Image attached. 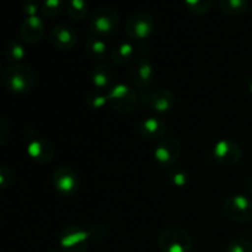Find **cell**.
<instances>
[{
  "label": "cell",
  "mask_w": 252,
  "mask_h": 252,
  "mask_svg": "<svg viewBox=\"0 0 252 252\" xmlns=\"http://www.w3.org/2000/svg\"><path fill=\"white\" fill-rule=\"evenodd\" d=\"M120 27V16L117 12L108 7L96 10L90 17L89 29L90 33L100 38L112 36Z\"/></svg>",
  "instance_id": "cell-2"
},
{
  "label": "cell",
  "mask_w": 252,
  "mask_h": 252,
  "mask_svg": "<svg viewBox=\"0 0 252 252\" xmlns=\"http://www.w3.org/2000/svg\"><path fill=\"white\" fill-rule=\"evenodd\" d=\"M181 152V143L176 138H165L155 148L154 158L160 166L170 167L176 164Z\"/></svg>",
  "instance_id": "cell-10"
},
{
  "label": "cell",
  "mask_w": 252,
  "mask_h": 252,
  "mask_svg": "<svg viewBox=\"0 0 252 252\" xmlns=\"http://www.w3.org/2000/svg\"><path fill=\"white\" fill-rule=\"evenodd\" d=\"M187 9L194 15L203 16L212 9V0H184Z\"/></svg>",
  "instance_id": "cell-25"
},
{
  "label": "cell",
  "mask_w": 252,
  "mask_h": 252,
  "mask_svg": "<svg viewBox=\"0 0 252 252\" xmlns=\"http://www.w3.org/2000/svg\"><path fill=\"white\" fill-rule=\"evenodd\" d=\"M248 89H249V91L252 94V76L251 78H249V80H248Z\"/></svg>",
  "instance_id": "cell-32"
},
{
  "label": "cell",
  "mask_w": 252,
  "mask_h": 252,
  "mask_svg": "<svg viewBox=\"0 0 252 252\" xmlns=\"http://www.w3.org/2000/svg\"><path fill=\"white\" fill-rule=\"evenodd\" d=\"M167 179L175 187H186L189 182V174L182 167H171L167 172Z\"/></svg>",
  "instance_id": "cell-23"
},
{
  "label": "cell",
  "mask_w": 252,
  "mask_h": 252,
  "mask_svg": "<svg viewBox=\"0 0 252 252\" xmlns=\"http://www.w3.org/2000/svg\"><path fill=\"white\" fill-rule=\"evenodd\" d=\"M49 38L51 43L59 51H70L78 42V33L69 25L61 24L52 29Z\"/></svg>",
  "instance_id": "cell-12"
},
{
  "label": "cell",
  "mask_w": 252,
  "mask_h": 252,
  "mask_svg": "<svg viewBox=\"0 0 252 252\" xmlns=\"http://www.w3.org/2000/svg\"><path fill=\"white\" fill-rule=\"evenodd\" d=\"M86 103H88L89 107L95 108V110H100L106 106V103H108L107 94H103L101 90H95L90 91L86 96Z\"/></svg>",
  "instance_id": "cell-26"
},
{
  "label": "cell",
  "mask_w": 252,
  "mask_h": 252,
  "mask_svg": "<svg viewBox=\"0 0 252 252\" xmlns=\"http://www.w3.org/2000/svg\"><path fill=\"white\" fill-rule=\"evenodd\" d=\"M167 130L166 122L160 117L145 118L138 126V132L143 138L149 140L161 139Z\"/></svg>",
  "instance_id": "cell-16"
},
{
  "label": "cell",
  "mask_w": 252,
  "mask_h": 252,
  "mask_svg": "<svg viewBox=\"0 0 252 252\" xmlns=\"http://www.w3.org/2000/svg\"><path fill=\"white\" fill-rule=\"evenodd\" d=\"M176 98L169 89H158L148 95V100L144 105H148L158 115L169 113L175 107Z\"/></svg>",
  "instance_id": "cell-14"
},
{
  "label": "cell",
  "mask_w": 252,
  "mask_h": 252,
  "mask_svg": "<svg viewBox=\"0 0 252 252\" xmlns=\"http://www.w3.org/2000/svg\"><path fill=\"white\" fill-rule=\"evenodd\" d=\"M108 105L117 112L130 113L135 110L138 105V96L130 86L126 84H117L108 89L107 91Z\"/></svg>",
  "instance_id": "cell-4"
},
{
  "label": "cell",
  "mask_w": 252,
  "mask_h": 252,
  "mask_svg": "<svg viewBox=\"0 0 252 252\" xmlns=\"http://www.w3.org/2000/svg\"><path fill=\"white\" fill-rule=\"evenodd\" d=\"M14 180V174L6 166H0V189H7Z\"/></svg>",
  "instance_id": "cell-29"
},
{
  "label": "cell",
  "mask_w": 252,
  "mask_h": 252,
  "mask_svg": "<svg viewBox=\"0 0 252 252\" xmlns=\"http://www.w3.org/2000/svg\"><path fill=\"white\" fill-rule=\"evenodd\" d=\"M158 246L161 252H189L193 246V240L184 229L169 228L159 235Z\"/></svg>",
  "instance_id": "cell-3"
},
{
  "label": "cell",
  "mask_w": 252,
  "mask_h": 252,
  "mask_svg": "<svg viewBox=\"0 0 252 252\" xmlns=\"http://www.w3.org/2000/svg\"><path fill=\"white\" fill-rule=\"evenodd\" d=\"M52 184L59 194L71 197L80 189L79 175L68 166H61L52 175Z\"/></svg>",
  "instance_id": "cell-8"
},
{
  "label": "cell",
  "mask_w": 252,
  "mask_h": 252,
  "mask_svg": "<svg viewBox=\"0 0 252 252\" xmlns=\"http://www.w3.org/2000/svg\"><path fill=\"white\" fill-rule=\"evenodd\" d=\"M129 76L130 80L133 81L135 86L147 89L154 81V66L152 65V63L147 58L140 57V58H137L133 62L132 66L129 69Z\"/></svg>",
  "instance_id": "cell-11"
},
{
  "label": "cell",
  "mask_w": 252,
  "mask_h": 252,
  "mask_svg": "<svg viewBox=\"0 0 252 252\" xmlns=\"http://www.w3.org/2000/svg\"><path fill=\"white\" fill-rule=\"evenodd\" d=\"M250 0H219V6L221 11L230 16L243 15L249 9Z\"/></svg>",
  "instance_id": "cell-20"
},
{
  "label": "cell",
  "mask_w": 252,
  "mask_h": 252,
  "mask_svg": "<svg viewBox=\"0 0 252 252\" xmlns=\"http://www.w3.org/2000/svg\"><path fill=\"white\" fill-rule=\"evenodd\" d=\"M0 70H1V62H0Z\"/></svg>",
  "instance_id": "cell-34"
},
{
  "label": "cell",
  "mask_w": 252,
  "mask_h": 252,
  "mask_svg": "<svg viewBox=\"0 0 252 252\" xmlns=\"http://www.w3.org/2000/svg\"><path fill=\"white\" fill-rule=\"evenodd\" d=\"M155 22L152 15L145 11L134 12L126 24V33L134 41H144L154 32Z\"/></svg>",
  "instance_id": "cell-6"
},
{
  "label": "cell",
  "mask_w": 252,
  "mask_h": 252,
  "mask_svg": "<svg viewBox=\"0 0 252 252\" xmlns=\"http://www.w3.org/2000/svg\"><path fill=\"white\" fill-rule=\"evenodd\" d=\"M5 88L14 94H26L33 89L36 76L30 66L24 64H12L4 71L2 78Z\"/></svg>",
  "instance_id": "cell-1"
},
{
  "label": "cell",
  "mask_w": 252,
  "mask_h": 252,
  "mask_svg": "<svg viewBox=\"0 0 252 252\" xmlns=\"http://www.w3.org/2000/svg\"><path fill=\"white\" fill-rule=\"evenodd\" d=\"M63 0H44L41 5V12L46 17H56L64 10Z\"/></svg>",
  "instance_id": "cell-24"
},
{
  "label": "cell",
  "mask_w": 252,
  "mask_h": 252,
  "mask_svg": "<svg viewBox=\"0 0 252 252\" xmlns=\"http://www.w3.org/2000/svg\"><path fill=\"white\" fill-rule=\"evenodd\" d=\"M65 7L69 17L74 21L84 20L89 11V5L86 0H68Z\"/></svg>",
  "instance_id": "cell-21"
},
{
  "label": "cell",
  "mask_w": 252,
  "mask_h": 252,
  "mask_svg": "<svg viewBox=\"0 0 252 252\" xmlns=\"http://www.w3.org/2000/svg\"><path fill=\"white\" fill-rule=\"evenodd\" d=\"M89 234L78 225H68L61 231L59 243L65 252H86L89 248Z\"/></svg>",
  "instance_id": "cell-7"
},
{
  "label": "cell",
  "mask_w": 252,
  "mask_h": 252,
  "mask_svg": "<svg viewBox=\"0 0 252 252\" xmlns=\"http://www.w3.org/2000/svg\"><path fill=\"white\" fill-rule=\"evenodd\" d=\"M85 52L91 61H103L107 56V44L103 38L90 33L86 37Z\"/></svg>",
  "instance_id": "cell-18"
},
{
  "label": "cell",
  "mask_w": 252,
  "mask_h": 252,
  "mask_svg": "<svg viewBox=\"0 0 252 252\" xmlns=\"http://www.w3.org/2000/svg\"><path fill=\"white\" fill-rule=\"evenodd\" d=\"M44 31V24L38 16L26 17L20 26V36L22 41L29 44H34L41 41Z\"/></svg>",
  "instance_id": "cell-15"
},
{
  "label": "cell",
  "mask_w": 252,
  "mask_h": 252,
  "mask_svg": "<svg viewBox=\"0 0 252 252\" xmlns=\"http://www.w3.org/2000/svg\"><path fill=\"white\" fill-rule=\"evenodd\" d=\"M134 54V47L129 42H120L111 51V59L116 65H125Z\"/></svg>",
  "instance_id": "cell-19"
},
{
  "label": "cell",
  "mask_w": 252,
  "mask_h": 252,
  "mask_svg": "<svg viewBox=\"0 0 252 252\" xmlns=\"http://www.w3.org/2000/svg\"><path fill=\"white\" fill-rule=\"evenodd\" d=\"M53 144L46 138H34L27 144V155L37 164H48L54 157Z\"/></svg>",
  "instance_id": "cell-13"
},
{
  "label": "cell",
  "mask_w": 252,
  "mask_h": 252,
  "mask_svg": "<svg viewBox=\"0 0 252 252\" xmlns=\"http://www.w3.org/2000/svg\"><path fill=\"white\" fill-rule=\"evenodd\" d=\"M4 54L9 62H12L14 64H17L21 62L26 56L24 46L19 41H9L4 48Z\"/></svg>",
  "instance_id": "cell-22"
},
{
  "label": "cell",
  "mask_w": 252,
  "mask_h": 252,
  "mask_svg": "<svg viewBox=\"0 0 252 252\" xmlns=\"http://www.w3.org/2000/svg\"><path fill=\"white\" fill-rule=\"evenodd\" d=\"M223 211L230 220L246 223L252 219V201L244 194H233L225 199Z\"/></svg>",
  "instance_id": "cell-5"
},
{
  "label": "cell",
  "mask_w": 252,
  "mask_h": 252,
  "mask_svg": "<svg viewBox=\"0 0 252 252\" xmlns=\"http://www.w3.org/2000/svg\"><path fill=\"white\" fill-rule=\"evenodd\" d=\"M10 133H11L10 125L7 123V121L5 118H2L0 116V145L5 144L9 140Z\"/></svg>",
  "instance_id": "cell-30"
},
{
  "label": "cell",
  "mask_w": 252,
  "mask_h": 252,
  "mask_svg": "<svg viewBox=\"0 0 252 252\" xmlns=\"http://www.w3.org/2000/svg\"><path fill=\"white\" fill-rule=\"evenodd\" d=\"M91 80L97 90L111 89V84L113 81V69L107 64H98L94 68Z\"/></svg>",
  "instance_id": "cell-17"
},
{
  "label": "cell",
  "mask_w": 252,
  "mask_h": 252,
  "mask_svg": "<svg viewBox=\"0 0 252 252\" xmlns=\"http://www.w3.org/2000/svg\"><path fill=\"white\" fill-rule=\"evenodd\" d=\"M21 9L24 14L27 15V17H30L37 16V12H38V10H41V7H39V2L37 0H22Z\"/></svg>",
  "instance_id": "cell-28"
},
{
  "label": "cell",
  "mask_w": 252,
  "mask_h": 252,
  "mask_svg": "<svg viewBox=\"0 0 252 252\" xmlns=\"http://www.w3.org/2000/svg\"><path fill=\"white\" fill-rule=\"evenodd\" d=\"M48 252H61L59 250H51V251H48Z\"/></svg>",
  "instance_id": "cell-33"
},
{
  "label": "cell",
  "mask_w": 252,
  "mask_h": 252,
  "mask_svg": "<svg viewBox=\"0 0 252 252\" xmlns=\"http://www.w3.org/2000/svg\"><path fill=\"white\" fill-rule=\"evenodd\" d=\"M226 252H252V244L245 239H234L229 243Z\"/></svg>",
  "instance_id": "cell-27"
},
{
  "label": "cell",
  "mask_w": 252,
  "mask_h": 252,
  "mask_svg": "<svg viewBox=\"0 0 252 252\" xmlns=\"http://www.w3.org/2000/svg\"><path fill=\"white\" fill-rule=\"evenodd\" d=\"M213 157L216 161L223 166H234L241 161L244 157V150L238 143L223 139L219 140L214 145Z\"/></svg>",
  "instance_id": "cell-9"
},
{
  "label": "cell",
  "mask_w": 252,
  "mask_h": 252,
  "mask_svg": "<svg viewBox=\"0 0 252 252\" xmlns=\"http://www.w3.org/2000/svg\"><path fill=\"white\" fill-rule=\"evenodd\" d=\"M248 189H249V192H250V194L252 196V175H251L250 179H249V181H248Z\"/></svg>",
  "instance_id": "cell-31"
}]
</instances>
